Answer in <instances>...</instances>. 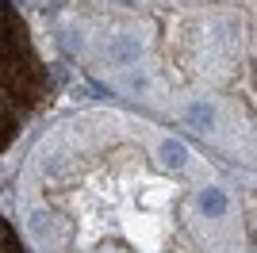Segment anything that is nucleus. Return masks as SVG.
Listing matches in <instances>:
<instances>
[{
    "label": "nucleus",
    "mask_w": 257,
    "mask_h": 253,
    "mask_svg": "<svg viewBox=\"0 0 257 253\" xmlns=\"http://www.w3.org/2000/svg\"><path fill=\"white\" fill-rule=\"evenodd\" d=\"M107 50H111V58H115L119 65H131V62H135V58L142 54V46H139V39H131V35H119V39H111V46H107Z\"/></svg>",
    "instance_id": "obj_1"
},
{
    "label": "nucleus",
    "mask_w": 257,
    "mask_h": 253,
    "mask_svg": "<svg viewBox=\"0 0 257 253\" xmlns=\"http://www.w3.org/2000/svg\"><path fill=\"white\" fill-rule=\"evenodd\" d=\"M31 230L35 238H43V242H58V230H54V215H46V211H35L31 215Z\"/></svg>",
    "instance_id": "obj_2"
},
{
    "label": "nucleus",
    "mask_w": 257,
    "mask_h": 253,
    "mask_svg": "<svg viewBox=\"0 0 257 253\" xmlns=\"http://www.w3.org/2000/svg\"><path fill=\"white\" fill-rule=\"evenodd\" d=\"M0 245H4V249H16V238H12V230L4 222H0Z\"/></svg>",
    "instance_id": "obj_6"
},
{
    "label": "nucleus",
    "mask_w": 257,
    "mask_h": 253,
    "mask_svg": "<svg viewBox=\"0 0 257 253\" xmlns=\"http://www.w3.org/2000/svg\"><path fill=\"white\" fill-rule=\"evenodd\" d=\"M200 207H204L207 215H223V211H226V196L219 188H207L204 196H200Z\"/></svg>",
    "instance_id": "obj_4"
},
{
    "label": "nucleus",
    "mask_w": 257,
    "mask_h": 253,
    "mask_svg": "<svg viewBox=\"0 0 257 253\" xmlns=\"http://www.w3.org/2000/svg\"><path fill=\"white\" fill-rule=\"evenodd\" d=\"M188 119L196 123V131H207V126H211V107H204V104L188 107Z\"/></svg>",
    "instance_id": "obj_5"
},
{
    "label": "nucleus",
    "mask_w": 257,
    "mask_h": 253,
    "mask_svg": "<svg viewBox=\"0 0 257 253\" xmlns=\"http://www.w3.org/2000/svg\"><path fill=\"white\" fill-rule=\"evenodd\" d=\"M184 158H188V150H184L181 142H173V138H169V142H161V165H165V169H181Z\"/></svg>",
    "instance_id": "obj_3"
}]
</instances>
